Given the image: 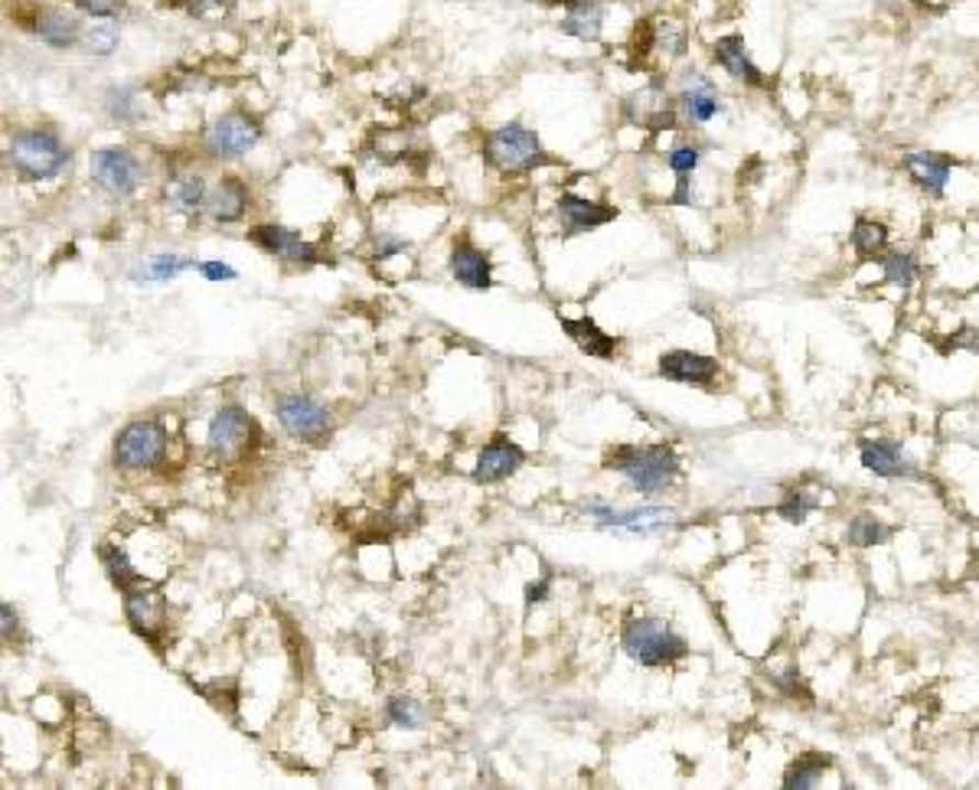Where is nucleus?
<instances>
[{
  "label": "nucleus",
  "instance_id": "obj_25",
  "mask_svg": "<svg viewBox=\"0 0 979 790\" xmlns=\"http://www.w3.org/2000/svg\"><path fill=\"white\" fill-rule=\"evenodd\" d=\"M561 331L568 337L578 343V349H585L588 356H598V359H611L618 353V340L611 334H604L591 318H578V321H568L561 318Z\"/></svg>",
  "mask_w": 979,
  "mask_h": 790
},
{
  "label": "nucleus",
  "instance_id": "obj_33",
  "mask_svg": "<svg viewBox=\"0 0 979 790\" xmlns=\"http://www.w3.org/2000/svg\"><path fill=\"white\" fill-rule=\"evenodd\" d=\"M820 507V500L813 497V493H806V490H790L787 497H783V503L777 507V513L787 520V523H803L806 516H810V510H816Z\"/></svg>",
  "mask_w": 979,
  "mask_h": 790
},
{
  "label": "nucleus",
  "instance_id": "obj_13",
  "mask_svg": "<svg viewBox=\"0 0 979 790\" xmlns=\"http://www.w3.org/2000/svg\"><path fill=\"white\" fill-rule=\"evenodd\" d=\"M248 238L265 248L268 255L281 258V262H304V265H318L321 262V248L311 245L308 238H301L298 232L281 226H255L248 232Z\"/></svg>",
  "mask_w": 979,
  "mask_h": 790
},
{
  "label": "nucleus",
  "instance_id": "obj_36",
  "mask_svg": "<svg viewBox=\"0 0 979 790\" xmlns=\"http://www.w3.org/2000/svg\"><path fill=\"white\" fill-rule=\"evenodd\" d=\"M699 160H702V154H699V147H692V144L672 147V151L666 154V164H669V170H672L676 177H689V174L699 167Z\"/></svg>",
  "mask_w": 979,
  "mask_h": 790
},
{
  "label": "nucleus",
  "instance_id": "obj_26",
  "mask_svg": "<svg viewBox=\"0 0 979 790\" xmlns=\"http://www.w3.org/2000/svg\"><path fill=\"white\" fill-rule=\"evenodd\" d=\"M644 33H647V49L666 53V56H672V59L686 56L689 33H686L682 20H676V16H659L656 23H644Z\"/></svg>",
  "mask_w": 979,
  "mask_h": 790
},
{
  "label": "nucleus",
  "instance_id": "obj_35",
  "mask_svg": "<svg viewBox=\"0 0 979 790\" xmlns=\"http://www.w3.org/2000/svg\"><path fill=\"white\" fill-rule=\"evenodd\" d=\"M389 719H392V725H399V728L412 732V728H419V725H422L425 712H422V705H419V702H412V699H392V702H389Z\"/></svg>",
  "mask_w": 979,
  "mask_h": 790
},
{
  "label": "nucleus",
  "instance_id": "obj_2",
  "mask_svg": "<svg viewBox=\"0 0 979 790\" xmlns=\"http://www.w3.org/2000/svg\"><path fill=\"white\" fill-rule=\"evenodd\" d=\"M624 650L644 667H666L689 654L686 641L659 617H637L624 627Z\"/></svg>",
  "mask_w": 979,
  "mask_h": 790
},
{
  "label": "nucleus",
  "instance_id": "obj_7",
  "mask_svg": "<svg viewBox=\"0 0 979 790\" xmlns=\"http://www.w3.org/2000/svg\"><path fill=\"white\" fill-rule=\"evenodd\" d=\"M89 170L114 197H131L141 187V180H144V170H141L137 157L131 151H124V147H102V151H96L92 160H89Z\"/></svg>",
  "mask_w": 979,
  "mask_h": 790
},
{
  "label": "nucleus",
  "instance_id": "obj_19",
  "mask_svg": "<svg viewBox=\"0 0 979 790\" xmlns=\"http://www.w3.org/2000/svg\"><path fill=\"white\" fill-rule=\"evenodd\" d=\"M33 30H36V36H40L46 46H53V49H69V46H76V43L82 40V23H79V16L59 10V7H43V10L36 13Z\"/></svg>",
  "mask_w": 979,
  "mask_h": 790
},
{
  "label": "nucleus",
  "instance_id": "obj_1",
  "mask_svg": "<svg viewBox=\"0 0 979 790\" xmlns=\"http://www.w3.org/2000/svg\"><path fill=\"white\" fill-rule=\"evenodd\" d=\"M608 467L621 470L641 493H659L679 477V457L669 445H624L608 454Z\"/></svg>",
  "mask_w": 979,
  "mask_h": 790
},
{
  "label": "nucleus",
  "instance_id": "obj_12",
  "mask_svg": "<svg viewBox=\"0 0 979 790\" xmlns=\"http://www.w3.org/2000/svg\"><path fill=\"white\" fill-rule=\"evenodd\" d=\"M659 376L686 386H702L709 389L719 379V359L692 353V349H672L659 356Z\"/></svg>",
  "mask_w": 979,
  "mask_h": 790
},
{
  "label": "nucleus",
  "instance_id": "obj_17",
  "mask_svg": "<svg viewBox=\"0 0 979 790\" xmlns=\"http://www.w3.org/2000/svg\"><path fill=\"white\" fill-rule=\"evenodd\" d=\"M526 460V452L520 445H513L510 438L497 435L490 445H483V452L477 454V467H474V477L480 483H500L507 480L510 474H516Z\"/></svg>",
  "mask_w": 979,
  "mask_h": 790
},
{
  "label": "nucleus",
  "instance_id": "obj_41",
  "mask_svg": "<svg viewBox=\"0 0 979 790\" xmlns=\"http://www.w3.org/2000/svg\"><path fill=\"white\" fill-rule=\"evenodd\" d=\"M164 3H174V7H187L190 13H197V16H203L207 10H213V7H222V0H164Z\"/></svg>",
  "mask_w": 979,
  "mask_h": 790
},
{
  "label": "nucleus",
  "instance_id": "obj_15",
  "mask_svg": "<svg viewBox=\"0 0 979 790\" xmlns=\"http://www.w3.org/2000/svg\"><path fill=\"white\" fill-rule=\"evenodd\" d=\"M450 275L467 291H487L493 285V262L487 252H480L467 238H457L454 252H450Z\"/></svg>",
  "mask_w": 979,
  "mask_h": 790
},
{
  "label": "nucleus",
  "instance_id": "obj_32",
  "mask_svg": "<svg viewBox=\"0 0 979 790\" xmlns=\"http://www.w3.org/2000/svg\"><path fill=\"white\" fill-rule=\"evenodd\" d=\"M846 539H849V546H856V549H875V546H881V543L891 539V530H888L878 516L863 513V516H856V520L849 523Z\"/></svg>",
  "mask_w": 979,
  "mask_h": 790
},
{
  "label": "nucleus",
  "instance_id": "obj_42",
  "mask_svg": "<svg viewBox=\"0 0 979 790\" xmlns=\"http://www.w3.org/2000/svg\"><path fill=\"white\" fill-rule=\"evenodd\" d=\"M0 611H3V634L10 637V634L16 631V614H13V608H10V604H3Z\"/></svg>",
  "mask_w": 979,
  "mask_h": 790
},
{
  "label": "nucleus",
  "instance_id": "obj_43",
  "mask_svg": "<svg viewBox=\"0 0 979 790\" xmlns=\"http://www.w3.org/2000/svg\"><path fill=\"white\" fill-rule=\"evenodd\" d=\"M545 591H548V578H543V585H533L530 591H526V598H530V604H539L545 598Z\"/></svg>",
  "mask_w": 979,
  "mask_h": 790
},
{
  "label": "nucleus",
  "instance_id": "obj_24",
  "mask_svg": "<svg viewBox=\"0 0 979 790\" xmlns=\"http://www.w3.org/2000/svg\"><path fill=\"white\" fill-rule=\"evenodd\" d=\"M859 457H863V467L878 477H911L914 474V464L904 457L901 445H894V442H863Z\"/></svg>",
  "mask_w": 979,
  "mask_h": 790
},
{
  "label": "nucleus",
  "instance_id": "obj_10",
  "mask_svg": "<svg viewBox=\"0 0 979 790\" xmlns=\"http://www.w3.org/2000/svg\"><path fill=\"white\" fill-rule=\"evenodd\" d=\"M901 167L917 183V190H924L927 197H944L957 160L941 151H908L901 157Z\"/></svg>",
  "mask_w": 979,
  "mask_h": 790
},
{
  "label": "nucleus",
  "instance_id": "obj_40",
  "mask_svg": "<svg viewBox=\"0 0 979 790\" xmlns=\"http://www.w3.org/2000/svg\"><path fill=\"white\" fill-rule=\"evenodd\" d=\"M200 271H203V278H210V281H232V278H235V268H229V265H222V262H203Z\"/></svg>",
  "mask_w": 979,
  "mask_h": 790
},
{
  "label": "nucleus",
  "instance_id": "obj_28",
  "mask_svg": "<svg viewBox=\"0 0 979 790\" xmlns=\"http://www.w3.org/2000/svg\"><path fill=\"white\" fill-rule=\"evenodd\" d=\"M167 203L174 207V213L193 216V213L207 203V183H203V177H200V174L177 177V180L167 187Z\"/></svg>",
  "mask_w": 979,
  "mask_h": 790
},
{
  "label": "nucleus",
  "instance_id": "obj_8",
  "mask_svg": "<svg viewBox=\"0 0 979 790\" xmlns=\"http://www.w3.org/2000/svg\"><path fill=\"white\" fill-rule=\"evenodd\" d=\"M124 617L134 627V634L154 641L167 621V601L157 588L137 581V585L124 588Z\"/></svg>",
  "mask_w": 979,
  "mask_h": 790
},
{
  "label": "nucleus",
  "instance_id": "obj_20",
  "mask_svg": "<svg viewBox=\"0 0 979 790\" xmlns=\"http://www.w3.org/2000/svg\"><path fill=\"white\" fill-rule=\"evenodd\" d=\"M558 216H561V229L565 235H578V232H588V229L604 226L618 216V210L604 207V203H591V200H581V197H571L565 193L558 200Z\"/></svg>",
  "mask_w": 979,
  "mask_h": 790
},
{
  "label": "nucleus",
  "instance_id": "obj_9",
  "mask_svg": "<svg viewBox=\"0 0 979 790\" xmlns=\"http://www.w3.org/2000/svg\"><path fill=\"white\" fill-rule=\"evenodd\" d=\"M252 432H255L252 419L238 405H225V409H219L216 415H213V422H210L207 445H210V452L216 454V457L232 460V457H238V454L248 448Z\"/></svg>",
  "mask_w": 979,
  "mask_h": 790
},
{
  "label": "nucleus",
  "instance_id": "obj_11",
  "mask_svg": "<svg viewBox=\"0 0 979 790\" xmlns=\"http://www.w3.org/2000/svg\"><path fill=\"white\" fill-rule=\"evenodd\" d=\"M624 114H627L631 124L647 127V131L656 134V131L672 127V121H676V105L669 102V96H666V89H663L659 82H650V86H644L641 92H634V96L624 102Z\"/></svg>",
  "mask_w": 979,
  "mask_h": 790
},
{
  "label": "nucleus",
  "instance_id": "obj_31",
  "mask_svg": "<svg viewBox=\"0 0 979 790\" xmlns=\"http://www.w3.org/2000/svg\"><path fill=\"white\" fill-rule=\"evenodd\" d=\"M187 268H193V258H183V255H154L141 268H134L131 278L134 281H144V285H154V281H170V278H177Z\"/></svg>",
  "mask_w": 979,
  "mask_h": 790
},
{
  "label": "nucleus",
  "instance_id": "obj_37",
  "mask_svg": "<svg viewBox=\"0 0 979 790\" xmlns=\"http://www.w3.org/2000/svg\"><path fill=\"white\" fill-rule=\"evenodd\" d=\"M118 46V30L111 23H102V26H92L89 36H86V49L96 53V56H109Z\"/></svg>",
  "mask_w": 979,
  "mask_h": 790
},
{
  "label": "nucleus",
  "instance_id": "obj_23",
  "mask_svg": "<svg viewBox=\"0 0 979 790\" xmlns=\"http://www.w3.org/2000/svg\"><path fill=\"white\" fill-rule=\"evenodd\" d=\"M565 16H561V33L594 43L601 36V23H604V10L598 0H561Z\"/></svg>",
  "mask_w": 979,
  "mask_h": 790
},
{
  "label": "nucleus",
  "instance_id": "obj_16",
  "mask_svg": "<svg viewBox=\"0 0 979 790\" xmlns=\"http://www.w3.org/2000/svg\"><path fill=\"white\" fill-rule=\"evenodd\" d=\"M712 59H715L732 79H738V82H745V86H755V89H761L764 86V73L755 66V59H752L748 43H745L742 33L719 36L715 46H712Z\"/></svg>",
  "mask_w": 979,
  "mask_h": 790
},
{
  "label": "nucleus",
  "instance_id": "obj_34",
  "mask_svg": "<svg viewBox=\"0 0 979 790\" xmlns=\"http://www.w3.org/2000/svg\"><path fill=\"white\" fill-rule=\"evenodd\" d=\"M102 563H105V571L111 575V581H114L121 591L141 581V578H137V571H134V568H131V563H127V556H124L121 549H114V546H105V553H102Z\"/></svg>",
  "mask_w": 979,
  "mask_h": 790
},
{
  "label": "nucleus",
  "instance_id": "obj_30",
  "mask_svg": "<svg viewBox=\"0 0 979 790\" xmlns=\"http://www.w3.org/2000/svg\"><path fill=\"white\" fill-rule=\"evenodd\" d=\"M878 265H881V281L885 285H891V288H898L904 294L914 288V281H917V262H914V255H908V252H885L878 258Z\"/></svg>",
  "mask_w": 979,
  "mask_h": 790
},
{
  "label": "nucleus",
  "instance_id": "obj_29",
  "mask_svg": "<svg viewBox=\"0 0 979 790\" xmlns=\"http://www.w3.org/2000/svg\"><path fill=\"white\" fill-rule=\"evenodd\" d=\"M830 768H833L830 755H803V758H797V761L787 768V775H783V788L787 790L816 788L820 778H823Z\"/></svg>",
  "mask_w": 979,
  "mask_h": 790
},
{
  "label": "nucleus",
  "instance_id": "obj_27",
  "mask_svg": "<svg viewBox=\"0 0 979 790\" xmlns=\"http://www.w3.org/2000/svg\"><path fill=\"white\" fill-rule=\"evenodd\" d=\"M849 242L859 262H878L888 252V226L878 220H856Z\"/></svg>",
  "mask_w": 979,
  "mask_h": 790
},
{
  "label": "nucleus",
  "instance_id": "obj_21",
  "mask_svg": "<svg viewBox=\"0 0 979 790\" xmlns=\"http://www.w3.org/2000/svg\"><path fill=\"white\" fill-rule=\"evenodd\" d=\"M588 513H594L604 526H627L631 533H650V530H659V526H669L676 520L672 510H659V507H647V510H611L604 503H591Z\"/></svg>",
  "mask_w": 979,
  "mask_h": 790
},
{
  "label": "nucleus",
  "instance_id": "obj_38",
  "mask_svg": "<svg viewBox=\"0 0 979 790\" xmlns=\"http://www.w3.org/2000/svg\"><path fill=\"white\" fill-rule=\"evenodd\" d=\"M73 3L92 16H118L124 10V0H73Z\"/></svg>",
  "mask_w": 979,
  "mask_h": 790
},
{
  "label": "nucleus",
  "instance_id": "obj_3",
  "mask_svg": "<svg viewBox=\"0 0 979 790\" xmlns=\"http://www.w3.org/2000/svg\"><path fill=\"white\" fill-rule=\"evenodd\" d=\"M10 160L13 167L26 177V180H49L56 177L66 160H69V151L63 147V141L46 131V127H30V131H20L13 134L10 141Z\"/></svg>",
  "mask_w": 979,
  "mask_h": 790
},
{
  "label": "nucleus",
  "instance_id": "obj_22",
  "mask_svg": "<svg viewBox=\"0 0 979 790\" xmlns=\"http://www.w3.org/2000/svg\"><path fill=\"white\" fill-rule=\"evenodd\" d=\"M245 207H248V190L235 177H222L216 187L207 193V203H203V210L216 223H235V220H242Z\"/></svg>",
  "mask_w": 979,
  "mask_h": 790
},
{
  "label": "nucleus",
  "instance_id": "obj_6",
  "mask_svg": "<svg viewBox=\"0 0 979 790\" xmlns=\"http://www.w3.org/2000/svg\"><path fill=\"white\" fill-rule=\"evenodd\" d=\"M167 452V432L160 422H131L114 438V464L124 470H144L157 467Z\"/></svg>",
  "mask_w": 979,
  "mask_h": 790
},
{
  "label": "nucleus",
  "instance_id": "obj_14",
  "mask_svg": "<svg viewBox=\"0 0 979 790\" xmlns=\"http://www.w3.org/2000/svg\"><path fill=\"white\" fill-rule=\"evenodd\" d=\"M258 124L245 112H229L219 118L210 131V151L216 157H238L258 144Z\"/></svg>",
  "mask_w": 979,
  "mask_h": 790
},
{
  "label": "nucleus",
  "instance_id": "obj_4",
  "mask_svg": "<svg viewBox=\"0 0 979 790\" xmlns=\"http://www.w3.org/2000/svg\"><path fill=\"white\" fill-rule=\"evenodd\" d=\"M483 154L500 174H526V170H533L536 164L545 160L539 134L530 131L526 124H516V121L490 131L487 141H483Z\"/></svg>",
  "mask_w": 979,
  "mask_h": 790
},
{
  "label": "nucleus",
  "instance_id": "obj_18",
  "mask_svg": "<svg viewBox=\"0 0 979 790\" xmlns=\"http://www.w3.org/2000/svg\"><path fill=\"white\" fill-rule=\"evenodd\" d=\"M679 105H682V112L692 124H709L715 114L722 112V96H719L712 79H705L699 73H689L682 79V86H679Z\"/></svg>",
  "mask_w": 979,
  "mask_h": 790
},
{
  "label": "nucleus",
  "instance_id": "obj_39",
  "mask_svg": "<svg viewBox=\"0 0 979 790\" xmlns=\"http://www.w3.org/2000/svg\"><path fill=\"white\" fill-rule=\"evenodd\" d=\"M950 343H944V349H967L979 356V327H960L957 334H950Z\"/></svg>",
  "mask_w": 979,
  "mask_h": 790
},
{
  "label": "nucleus",
  "instance_id": "obj_5",
  "mask_svg": "<svg viewBox=\"0 0 979 790\" xmlns=\"http://www.w3.org/2000/svg\"><path fill=\"white\" fill-rule=\"evenodd\" d=\"M275 412H278L281 429L291 438H298V442H308V445L321 448L326 438H330V429H333L330 412H326L318 399H311V396H298V392L281 396L275 402Z\"/></svg>",
  "mask_w": 979,
  "mask_h": 790
}]
</instances>
